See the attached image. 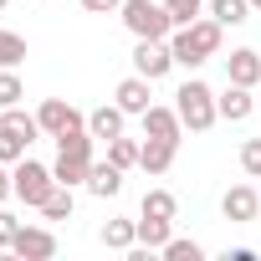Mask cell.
Returning <instances> with one entry per match:
<instances>
[{
    "label": "cell",
    "instance_id": "836d02e7",
    "mask_svg": "<svg viewBox=\"0 0 261 261\" xmlns=\"http://www.w3.org/2000/svg\"><path fill=\"white\" fill-rule=\"evenodd\" d=\"M6 6H11V0H0V11H6Z\"/></svg>",
    "mask_w": 261,
    "mask_h": 261
},
{
    "label": "cell",
    "instance_id": "8992f818",
    "mask_svg": "<svg viewBox=\"0 0 261 261\" xmlns=\"http://www.w3.org/2000/svg\"><path fill=\"white\" fill-rule=\"evenodd\" d=\"M169 67H174L169 41H139V46H134V72H139V77L159 82V77H169Z\"/></svg>",
    "mask_w": 261,
    "mask_h": 261
},
{
    "label": "cell",
    "instance_id": "f546056e",
    "mask_svg": "<svg viewBox=\"0 0 261 261\" xmlns=\"http://www.w3.org/2000/svg\"><path fill=\"white\" fill-rule=\"evenodd\" d=\"M82 11L87 16H113V11H123V0H82Z\"/></svg>",
    "mask_w": 261,
    "mask_h": 261
},
{
    "label": "cell",
    "instance_id": "603a6c76",
    "mask_svg": "<svg viewBox=\"0 0 261 261\" xmlns=\"http://www.w3.org/2000/svg\"><path fill=\"white\" fill-rule=\"evenodd\" d=\"M26 62V36L21 31H0V67H21Z\"/></svg>",
    "mask_w": 261,
    "mask_h": 261
},
{
    "label": "cell",
    "instance_id": "cb8c5ba5",
    "mask_svg": "<svg viewBox=\"0 0 261 261\" xmlns=\"http://www.w3.org/2000/svg\"><path fill=\"white\" fill-rule=\"evenodd\" d=\"M108 159H113L118 169H134V164H139V144L118 134V139H108Z\"/></svg>",
    "mask_w": 261,
    "mask_h": 261
},
{
    "label": "cell",
    "instance_id": "2e32d148",
    "mask_svg": "<svg viewBox=\"0 0 261 261\" xmlns=\"http://www.w3.org/2000/svg\"><path fill=\"white\" fill-rule=\"evenodd\" d=\"M51 174H57V185H87V174H92V159H82V154H62L57 149V164H51Z\"/></svg>",
    "mask_w": 261,
    "mask_h": 261
},
{
    "label": "cell",
    "instance_id": "4316f807",
    "mask_svg": "<svg viewBox=\"0 0 261 261\" xmlns=\"http://www.w3.org/2000/svg\"><path fill=\"white\" fill-rule=\"evenodd\" d=\"M169 6V16H174V26H190L200 11H205V0H164Z\"/></svg>",
    "mask_w": 261,
    "mask_h": 261
},
{
    "label": "cell",
    "instance_id": "484cf974",
    "mask_svg": "<svg viewBox=\"0 0 261 261\" xmlns=\"http://www.w3.org/2000/svg\"><path fill=\"white\" fill-rule=\"evenodd\" d=\"M164 256H169V261H205V246H200V241H174V236H169Z\"/></svg>",
    "mask_w": 261,
    "mask_h": 261
},
{
    "label": "cell",
    "instance_id": "277c9868",
    "mask_svg": "<svg viewBox=\"0 0 261 261\" xmlns=\"http://www.w3.org/2000/svg\"><path fill=\"white\" fill-rule=\"evenodd\" d=\"M11 185H16V200L21 205H36L41 210V200L57 190V174L46 164H36V159H21V164H11Z\"/></svg>",
    "mask_w": 261,
    "mask_h": 261
},
{
    "label": "cell",
    "instance_id": "ba28073f",
    "mask_svg": "<svg viewBox=\"0 0 261 261\" xmlns=\"http://www.w3.org/2000/svg\"><path fill=\"white\" fill-rule=\"evenodd\" d=\"M11 251L21 261H46V256H57V236L46 225H21V236L11 241Z\"/></svg>",
    "mask_w": 261,
    "mask_h": 261
},
{
    "label": "cell",
    "instance_id": "9c48e42d",
    "mask_svg": "<svg viewBox=\"0 0 261 261\" xmlns=\"http://www.w3.org/2000/svg\"><path fill=\"white\" fill-rule=\"evenodd\" d=\"M113 97H118V108H123V113H134V118H144V113L154 108V92H149V77H139V72H134V77H123Z\"/></svg>",
    "mask_w": 261,
    "mask_h": 261
},
{
    "label": "cell",
    "instance_id": "f1b7e54d",
    "mask_svg": "<svg viewBox=\"0 0 261 261\" xmlns=\"http://www.w3.org/2000/svg\"><path fill=\"white\" fill-rule=\"evenodd\" d=\"M21 236V220L6 210V205H0V251H11V241Z\"/></svg>",
    "mask_w": 261,
    "mask_h": 261
},
{
    "label": "cell",
    "instance_id": "9a60e30c",
    "mask_svg": "<svg viewBox=\"0 0 261 261\" xmlns=\"http://www.w3.org/2000/svg\"><path fill=\"white\" fill-rule=\"evenodd\" d=\"M87 190H92L97 200H113V195L123 190V169H118L113 159H102V164L92 159V174H87Z\"/></svg>",
    "mask_w": 261,
    "mask_h": 261
},
{
    "label": "cell",
    "instance_id": "8fae6325",
    "mask_svg": "<svg viewBox=\"0 0 261 261\" xmlns=\"http://www.w3.org/2000/svg\"><path fill=\"white\" fill-rule=\"evenodd\" d=\"M144 139H169V144H179V139H185V123H179V113L154 102V108L144 113Z\"/></svg>",
    "mask_w": 261,
    "mask_h": 261
},
{
    "label": "cell",
    "instance_id": "ffe728a7",
    "mask_svg": "<svg viewBox=\"0 0 261 261\" xmlns=\"http://www.w3.org/2000/svg\"><path fill=\"white\" fill-rule=\"evenodd\" d=\"M26 149H31L26 134H16V128H0V164H21Z\"/></svg>",
    "mask_w": 261,
    "mask_h": 261
},
{
    "label": "cell",
    "instance_id": "d6986e66",
    "mask_svg": "<svg viewBox=\"0 0 261 261\" xmlns=\"http://www.w3.org/2000/svg\"><path fill=\"white\" fill-rule=\"evenodd\" d=\"M210 16L220 26H241V21H251V0H210Z\"/></svg>",
    "mask_w": 261,
    "mask_h": 261
},
{
    "label": "cell",
    "instance_id": "4dcf8cb0",
    "mask_svg": "<svg viewBox=\"0 0 261 261\" xmlns=\"http://www.w3.org/2000/svg\"><path fill=\"white\" fill-rule=\"evenodd\" d=\"M16 195V185H11V164H0V205H6Z\"/></svg>",
    "mask_w": 261,
    "mask_h": 261
},
{
    "label": "cell",
    "instance_id": "3957f363",
    "mask_svg": "<svg viewBox=\"0 0 261 261\" xmlns=\"http://www.w3.org/2000/svg\"><path fill=\"white\" fill-rule=\"evenodd\" d=\"M174 113H179V123L190 128V134H205V128H215V118H220L215 92H210L200 77H190V82L174 92Z\"/></svg>",
    "mask_w": 261,
    "mask_h": 261
},
{
    "label": "cell",
    "instance_id": "d6a6232c",
    "mask_svg": "<svg viewBox=\"0 0 261 261\" xmlns=\"http://www.w3.org/2000/svg\"><path fill=\"white\" fill-rule=\"evenodd\" d=\"M256 108H261V87H256Z\"/></svg>",
    "mask_w": 261,
    "mask_h": 261
},
{
    "label": "cell",
    "instance_id": "d4e9b609",
    "mask_svg": "<svg viewBox=\"0 0 261 261\" xmlns=\"http://www.w3.org/2000/svg\"><path fill=\"white\" fill-rule=\"evenodd\" d=\"M21 97H26V87H21L16 67H0V108H16Z\"/></svg>",
    "mask_w": 261,
    "mask_h": 261
},
{
    "label": "cell",
    "instance_id": "30bf717a",
    "mask_svg": "<svg viewBox=\"0 0 261 261\" xmlns=\"http://www.w3.org/2000/svg\"><path fill=\"white\" fill-rule=\"evenodd\" d=\"M225 82H241V87H261V51L241 46L225 57Z\"/></svg>",
    "mask_w": 261,
    "mask_h": 261
},
{
    "label": "cell",
    "instance_id": "5b68a950",
    "mask_svg": "<svg viewBox=\"0 0 261 261\" xmlns=\"http://www.w3.org/2000/svg\"><path fill=\"white\" fill-rule=\"evenodd\" d=\"M36 118H41V134H46V139H62V134H72V128L87 123V113H77L67 97H46V102L36 108Z\"/></svg>",
    "mask_w": 261,
    "mask_h": 261
},
{
    "label": "cell",
    "instance_id": "4fadbf2b",
    "mask_svg": "<svg viewBox=\"0 0 261 261\" xmlns=\"http://www.w3.org/2000/svg\"><path fill=\"white\" fill-rule=\"evenodd\" d=\"M174 154H179V144L149 139V144H139V169H144V174H164V169L174 164Z\"/></svg>",
    "mask_w": 261,
    "mask_h": 261
},
{
    "label": "cell",
    "instance_id": "7402d4cb",
    "mask_svg": "<svg viewBox=\"0 0 261 261\" xmlns=\"http://www.w3.org/2000/svg\"><path fill=\"white\" fill-rule=\"evenodd\" d=\"M174 210H179V200H174L169 190H149V195H144V210H139V215H159V220H174Z\"/></svg>",
    "mask_w": 261,
    "mask_h": 261
},
{
    "label": "cell",
    "instance_id": "7a4b0ae2",
    "mask_svg": "<svg viewBox=\"0 0 261 261\" xmlns=\"http://www.w3.org/2000/svg\"><path fill=\"white\" fill-rule=\"evenodd\" d=\"M118 16L139 41H169V31H174V16H169L164 0H123Z\"/></svg>",
    "mask_w": 261,
    "mask_h": 261
},
{
    "label": "cell",
    "instance_id": "7c38bea8",
    "mask_svg": "<svg viewBox=\"0 0 261 261\" xmlns=\"http://www.w3.org/2000/svg\"><path fill=\"white\" fill-rule=\"evenodd\" d=\"M215 108H220V118L241 123V118H251V113H256V87H241V82H230V87L215 97Z\"/></svg>",
    "mask_w": 261,
    "mask_h": 261
},
{
    "label": "cell",
    "instance_id": "e0dca14e",
    "mask_svg": "<svg viewBox=\"0 0 261 261\" xmlns=\"http://www.w3.org/2000/svg\"><path fill=\"white\" fill-rule=\"evenodd\" d=\"M102 246L108 251H134L139 246V220H108L102 225Z\"/></svg>",
    "mask_w": 261,
    "mask_h": 261
},
{
    "label": "cell",
    "instance_id": "6da1fadb",
    "mask_svg": "<svg viewBox=\"0 0 261 261\" xmlns=\"http://www.w3.org/2000/svg\"><path fill=\"white\" fill-rule=\"evenodd\" d=\"M220 41H225V26L210 16V21H190V26H174V36H169V51H174V67H200V62H210V57H220Z\"/></svg>",
    "mask_w": 261,
    "mask_h": 261
},
{
    "label": "cell",
    "instance_id": "1f68e13d",
    "mask_svg": "<svg viewBox=\"0 0 261 261\" xmlns=\"http://www.w3.org/2000/svg\"><path fill=\"white\" fill-rule=\"evenodd\" d=\"M251 11H261V0H251Z\"/></svg>",
    "mask_w": 261,
    "mask_h": 261
},
{
    "label": "cell",
    "instance_id": "83f0119b",
    "mask_svg": "<svg viewBox=\"0 0 261 261\" xmlns=\"http://www.w3.org/2000/svg\"><path fill=\"white\" fill-rule=\"evenodd\" d=\"M241 169H246L251 179H261V139H246V144H241Z\"/></svg>",
    "mask_w": 261,
    "mask_h": 261
},
{
    "label": "cell",
    "instance_id": "44dd1931",
    "mask_svg": "<svg viewBox=\"0 0 261 261\" xmlns=\"http://www.w3.org/2000/svg\"><path fill=\"white\" fill-rule=\"evenodd\" d=\"M41 215H46V220H72V185H57V190L41 200Z\"/></svg>",
    "mask_w": 261,
    "mask_h": 261
},
{
    "label": "cell",
    "instance_id": "52a82bcc",
    "mask_svg": "<svg viewBox=\"0 0 261 261\" xmlns=\"http://www.w3.org/2000/svg\"><path fill=\"white\" fill-rule=\"evenodd\" d=\"M220 215H225L230 225H251V220L261 215V190H251V185H230L225 200H220Z\"/></svg>",
    "mask_w": 261,
    "mask_h": 261
},
{
    "label": "cell",
    "instance_id": "ac0fdd59",
    "mask_svg": "<svg viewBox=\"0 0 261 261\" xmlns=\"http://www.w3.org/2000/svg\"><path fill=\"white\" fill-rule=\"evenodd\" d=\"M169 225H174V220L139 215V246H149V251H164V246H169Z\"/></svg>",
    "mask_w": 261,
    "mask_h": 261
},
{
    "label": "cell",
    "instance_id": "5bb4252c",
    "mask_svg": "<svg viewBox=\"0 0 261 261\" xmlns=\"http://www.w3.org/2000/svg\"><path fill=\"white\" fill-rule=\"evenodd\" d=\"M123 118H128V113H123L118 102H102V108H92V113H87V128H92V139H102V144H108V139H118V134H123Z\"/></svg>",
    "mask_w": 261,
    "mask_h": 261
}]
</instances>
